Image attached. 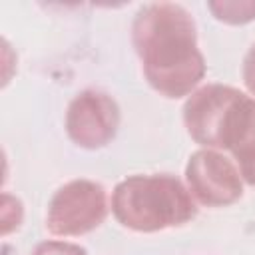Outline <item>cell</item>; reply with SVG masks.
<instances>
[{
	"instance_id": "cell-6",
	"label": "cell",
	"mask_w": 255,
	"mask_h": 255,
	"mask_svg": "<svg viewBox=\"0 0 255 255\" xmlns=\"http://www.w3.org/2000/svg\"><path fill=\"white\" fill-rule=\"evenodd\" d=\"M185 185L203 207H227L241 199L243 179L237 165L219 149L201 147L185 165Z\"/></svg>"
},
{
	"instance_id": "cell-9",
	"label": "cell",
	"mask_w": 255,
	"mask_h": 255,
	"mask_svg": "<svg viewBox=\"0 0 255 255\" xmlns=\"http://www.w3.org/2000/svg\"><path fill=\"white\" fill-rule=\"evenodd\" d=\"M22 203L18 197H12L10 193L2 195V233L8 235L12 229H18L22 223Z\"/></svg>"
},
{
	"instance_id": "cell-1",
	"label": "cell",
	"mask_w": 255,
	"mask_h": 255,
	"mask_svg": "<svg viewBox=\"0 0 255 255\" xmlns=\"http://www.w3.org/2000/svg\"><path fill=\"white\" fill-rule=\"evenodd\" d=\"M131 44L147 84L167 100L193 94L205 76L195 20L181 4L141 6L131 22Z\"/></svg>"
},
{
	"instance_id": "cell-5",
	"label": "cell",
	"mask_w": 255,
	"mask_h": 255,
	"mask_svg": "<svg viewBox=\"0 0 255 255\" xmlns=\"http://www.w3.org/2000/svg\"><path fill=\"white\" fill-rule=\"evenodd\" d=\"M120 106L102 90L78 92L66 110L64 128L74 145L82 149H102L114 141L120 129Z\"/></svg>"
},
{
	"instance_id": "cell-3",
	"label": "cell",
	"mask_w": 255,
	"mask_h": 255,
	"mask_svg": "<svg viewBox=\"0 0 255 255\" xmlns=\"http://www.w3.org/2000/svg\"><path fill=\"white\" fill-rule=\"evenodd\" d=\"M110 211L108 191L92 179H72L58 187L46 209V229L54 237H78L98 229Z\"/></svg>"
},
{
	"instance_id": "cell-10",
	"label": "cell",
	"mask_w": 255,
	"mask_h": 255,
	"mask_svg": "<svg viewBox=\"0 0 255 255\" xmlns=\"http://www.w3.org/2000/svg\"><path fill=\"white\" fill-rule=\"evenodd\" d=\"M32 255H88V251L70 241H42L34 247Z\"/></svg>"
},
{
	"instance_id": "cell-8",
	"label": "cell",
	"mask_w": 255,
	"mask_h": 255,
	"mask_svg": "<svg viewBox=\"0 0 255 255\" xmlns=\"http://www.w3.org/2000/svg\"><path fill=\"white\" fill-rule=\"evenodd\" d=\"M207 10L215 20L231 26H243L255 20V2L253 0H221L207 2Z\"/></svg>"
},
{
	"instance_id": "cell-11",
	"label": "cell",
	"mask_w": 255,
	"mask_h": 255,
	"mask_svg": "<svg viewBox=\"0 0 255 255\" xmlns=\"http://www.w3.org/2000/svg\"><path fill=\"white\" fill-rule=\"evenodd\" d=\"M241 76H243V84H245L247 92H249L251 96H255V44L247 50V54H245V58H243Z\"/></svg>"
},
{
	"instance_id": "cell-4",
	"label": "cell",
	"mask_w": 255,
	"mask_h": 255,
	"mask_svg": "<svg viewBox=\"0 0 255 255\" xmlns=\"http://www.w3.org/2000/svg\"><path fill=\"white\" fill-rule=\"evenodd\" d=\"M245 94L233 86L207 84L183 104V126L189 137L207 149H225L231 114Z\"/></svg>"
},
{
	"instance_id": "cell-2",
	"label": "cell",
	"mask_w": 255,
	"mask_h": 255,
	"mask_svg": "<svg viewBox=\"0 0 255 255\" xmlns=\"http://www.w3.org/2000/svg\"><path fill=\"white\" fill-rule=\"evenodd\" d=\"M116 221L135 233H157L195 219L197 203L175 175H131L120 181L110 201Z\"/></svg>"
},
{
	"instance_id": "cell-7",
	"label": "cell",
	"mask_w": 255,
	"mask_h": 255,
	"mask_svg": "<svg viewBox=\"0 0 255 255\" xmlns=\"http://www.w3.org/2000/svg\"><path fill=\"white\" fill-rule=\"evenodd\" d=\"M225 149L237 161L241 179L255 187V98L243 96L235 106L225 135Z\"/></svg>"
}]
</instances>
